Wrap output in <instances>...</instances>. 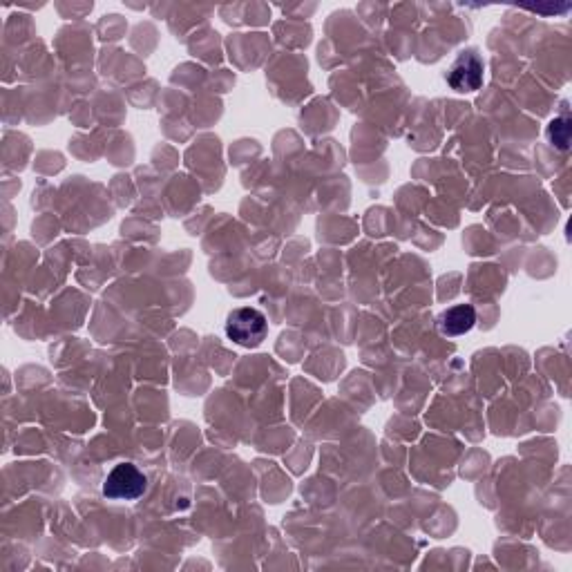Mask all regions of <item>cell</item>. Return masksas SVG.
Returning a JSON list of instances; mask_svg holds the SVG:
<instances>
[{"mask_svg": "<svg viewBox=\"0 0 572 572\" xmlns=\"http://www.w3.org/2000/svg\"><path fill=\"white\" fill-rule=\"evenodd\" d=\"M483 72H485V65L483 59L474 50H467L461 52L459 59L452 63V68L447 70V85L454 92H476L483 85Z\"/></svg>", "mask_w": 572, "mask_h": 572, "instance_id": "3957f363", "label": "cell"}, {"mask_svg": "<svg viewBox=\"0 0 572 572\" xmlns=\"http://www.w3.org/2000/svg\"><path fill=\"white\" fill-rule=\"evenodd\" d=\"M266 333H269V322L262 311H257L253 307H242L228 313L226 318V336L228 340H233L235 345L255 349L260 347Z\"/></svg>", "mask_w": 572, "mask_h": 572, "instance_id": "6da1fadb", "label": "cell"}, {"mask_svg": "<svg viewBox=\"0 0 572 572\" xmlns=\"http://www.w3.org/2000/svg\"><path fill=\"white\" fill-rule=\"evenodd\" d=\"M548 139L552 141V146L566 150L568 143H570L568 119H555V121H552L550 128H548Z\"/></svg>", "mask_w": 572, "mask_h": 572, "instance_id": "5b68a950", "label": "cell"}, {"mask_svg": "<svg viewBox=\"0 0 572 572\" xmlns=\"http://www.w3.org/2000/svg\"><path fill=\"white\" fill-rule=\"evenodd\" d=\"M146 490V474L132 463L114 465L106 483H103V497L112 501H137Z\"/></svg>", "mask_w": 572, "mask_h": 572, "instance_id": "7a4b0ae2", "label": "cell"}, {"mask_svg": "<svg viewBox=\"0 0 572 572\" xmlns=\"http://www.w3.org/2000/svg\"><path fill=\"white\" fill-rule=\"evenodd\" d=\"M476 324V311L472 304H456V307L447 309L441 320H438V327H441L443 336H465L470 333Z\"/></svg>", "mask_w": 572, "mask_h": 572, "instance_id": "277c9868", "label": "cell"}]
</instances>
